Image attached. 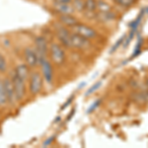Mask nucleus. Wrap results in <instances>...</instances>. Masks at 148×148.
Returning a JSON list of instances; mask_svg holds the SVG:
<instances>
[{
    "label": "nucleus",
    "instance_id": "f257e3e1",
    "mask_svg": "<svg viewBox=\"0 0 148 148\" xmlns=\"http://www.w3.org/2000/svg\"><path fill=\"white\" fill-rule=\"evenodd\" d=\"M49 59L51 63L56 65H61L65 61V52L62 47L57 42H51L49 46Z\"/></svg>",
    "mask_w": 148,
    "mask_h": 148
},
{
    "label": "nucleus",
    "instance_id": "f03ea898",
    "mask_svg": "<svg viewBox=\"0 0 148 148\" xmlns=\"http://www.w3.org/2000/svg\"><path fill=\"white\" fill-rule=\"evenodd\" d=\"M44 85V78L42 73L39 71H33L31 72L30 78H29V91L33 96L39 95Z\"/></svg>",
    "mask_w": 148,
    "mask_h": 148
},
{
    "label": "nucleus",
    "instance_id": "7ed1b4c3",
    "mask_svg": "<svg viewBox=\"0 0 148 148\" xmlns=\"http://www.w3.org/2000/svg\"><path fill=\"white\" fill-rule=\"evenodd\" d=\"M35 49L37 51L38 57H39V65L40 62L47 58L49 53V44L47 40L42 36H38L35 39Z\"/></svg>",
    "mask_w": 148,
    "mask_h": 148
},
{
    "label": "nucleus",
    "instance_id": "20e7f679",
    "mask_svg": "<svg viewBox=\"0 0 148 148\" xmlns=\"http://www.w3.org/2000/svg\"><path fill=\"white\" fill-rule=\"evenodd\" d=\"M70 29H71V32L74 33V34L79 35L82 38H85L87 40H92L97 37V32L94 29L90 27V26L85 25V24H82L80 22Z\"/></svg>",
    "mask_w": 148,
    "mask_h": 148
},
{
    "label": "nucleus",
    "instance_id": "39448f33",
    "mask_svg": "<svg viewBox=\"0 0 148 148\" xmlns=\"http://www.w3.org/2000/svg\"><path fill=\"white\" fill-rule=\"evenodd\" d=\"M10 78L12 83H13L14 90H15L16 97H17V101H21L26 95V82L19 77L15 71H13L11 73Z\"/></svg>",
    "mask_w": 148,
    "mask_h": 148
},
{
    "label": "nucleus",
    "instance_id": "423d86ee",
    "mask_svg": "<svg viewBox=\"0 0 148 148\" xmlns=\"http://www.w3.org/2000/svg\"><path fill=\"white\" fill-rule=\"evenodd\" d=\"M24 58L25 63L31 69H35L39 65V57H38L37 51L32 47H27L24 49Z\"/></svg>",
    "mask_w": 148,
    "mask_h": 148
},
{
    "label": "nucleus",
    "instance_id": "0eeeda50",
    "mask_svg": "<svg viewBox=\"0 0 148 148\" xmlns=\"http://www.w3.org/2000/svg\"><path fill=\"white\" fill-rule=\"evenodd\" d=\"M90 40L82 38L79 35H76L71 32L70 36V46L69 49H87L90 47Z\"/></svg>",
    "mask_w": 148,
    "mask_h": 148
},
{
    "label": "nucleus",
    "instance_id": "6e6552de",
    "mask_svg": "<svg viewBox=\"0 0 148 148\" xmlns=\"http://www.w3.org/2000/svg\"><path fill=\"white\" fill-rule=\"evenodd\" d=\"M3 86H4V90H5L7 100H8V104H11V105L15 104L16 101H17V97H16L14 86H13V83H12L10 77L4 78Z\"/></svg>",
    "mask_w": 148,
    "mask_h": 148
},
{
    "label": "nucleus",
    "instance_id": "1a4fd4ad",
    "mask_svg": "<svg viewBox=\"0 0 148 148\" xmlns=\"http://www.w3.org/2000/svg\"><path fill=\"white\" fill-rule=\"evenodd\" d=\"M40 65L42 66V75L44 80L46 81L47 84H51L52 79H53L51 61L47 58V59H45L42 62H40Z\"/></svg>",
    "mask_w": 148,
    "mask_h": 148
},
{
    "label": "nucleus",
    "instance_id": "9d476101",
    "mask_svg": "<svg viewBox=\"0 0 148 148\" xmlns=\"http://www.w3.org/2000/svg\"><path fill=\"white\" fill-rule=\"evenodd\" d=\"M52 8L53 10L58 13L59 15H66V14H73L74 10L72 3L68 2V3H63V2H53L52 3Z\"/></svg>",
    "mask_w": 148,
    "mask_h": 148
},
{
    "label": "nucleus",
    "instance_id": "9b49d317",
    "mask_svg": "<svg viewBox=\"0 0 148 148\" xmlns=\"http://www.w3.org/2000/svg\"><path fill=\"white\" fill-rule=\"evenodd\" d=\"M70 36L71 31L66 30L65 28H58L56 30L57 39H58L61 45H63V47H68V49L69 46H70Z\"/></svg>",
    "mask_w": 148,
    "mask_h": 148
},
{
    "label": "nucleus",
    "instance_id": "f8f14e48",
    "mask_svg": "<svg viewBox=\"0 0 148 148\" xmlns=\"http://www.w3.org/2000/svg\"><path fill=\"white\" fill-rule=\"evenodd\" d=\"M14 71H15L16 74H17L21 79H23L25 81V82L29 81V78H30V75H31V68L29 67L26 63L18 64L15 67V69H14Z\"/></svg>",
    "mask_w": 148,
    "mask_h": 148
},
{
    "label": "nucleus",
    "instance_id": "ddd939ff",
    "mask_svg": "<svg viewBox=\"0 0 148 148\" xmlns=\"http://www.w3.org/2000/svg\"><path fill=\"white\" fill-rule=\"evenodd\" d=\"M97 0H85V7L84 11L85 15L89 18L96 17L97 13Z\"/></svg>",
    "mask_w": 148,
    "mask_h": 148
},
{
    "label": "nucleus",
    "instance_id": "4468645a",
    "mask_svg": "<svg viewBox=\"0 0 148 148\" xmlns=\"http://www.w3.org/2000/svg\"><path fill=\"white\" fill-rule=\"evenodd\" d=\"M59 22L66 27L72 28L76 24L79 23V20L73 16V14H66V15H59Z\"/></svg>",
    "mask_w": 148,
    "mask_h": 148
},
{
    "label": "nucleus",
    "instance_id": "2eb2a0df",
    "mask_svg": "<svg viewBox=\"0 0 148 148\" xmlns=\"http://www.w3.org/2000/svg\"><path fill=\"white\" fill-rule=\"evenodd\" d=\"M96 17L99 19L100 21L104 23H107V22H111V21L114 20L116 18V15L112 11H108V12H99L97 13Z\"/></svg>",
    "mask_w": 148,
    "mask_h": 148
},
{
    "label": "nucleus",
    "instance_id": "dca6fc26",
    "mask_svg": "<svg viewBox=\"0 0 148 148\" xmlns=\"http://www.w3.org/2000/svg\"><path fill=\"white\" fill-rule=\"evenodd\" d=\"M7 104H8V100L5 94V90H4L3 80L0 79V107H4Z\"/></svg>",
    "mask_w": 148,
    "mask_h": 148
},
{
    "label": "nucleus",
    "instance_id": "f3484780",
    "mask_svg": "<svg viewBox=\"0 0 148 148\" xmlns=\"http://www.w3.org/2000/svg\"><path fill=\"white\" fill-rule=\"evenodd\" d=\"M97 10L99 12L111 11V6L104 0H97Z\"/></svg>",
    "mask_w": 148,
    "mask_h": 148
},
{
    "label": "nucleus",
    "instance_id": "a211bd4d",
    "mask_svg": "<svg viewBox=\"0 0 148 148\" xmlns=\"http://www.w3.org/2000/svg\"><path fill=\"white\" fill-rule=\"evenodd\" d=\"M74 10L77 12H83L85 7V0H72L71 1Z\"/></svg>",
    "mask_w": 148,
    "mask_h": 148
},
{
    "label": "nucleus",
    "instance_id": "6ab92c4d",
    "mask_svg": "<svg viewBox=\"0 0 148 148\" xmlns=\"http://www.w3.org/2000/svg\"><path fill=\"white\" fill-rule=\"evenodd\" d=\"M116 5L123 7V8H130L134 4L133 0H113Z\"/></svg>",
    "mask_w": 148,
    "mask_h": 148
},
{
    "label": "nucleus",
    "instance_id": "aec40b11",
    "mask_svg": "<svg viewBox=\"0 0 148 148\" xmlns=\"http://www.w3.org/2000/svg\"><path fill=\"white\" fill-rule=\"evenodd\" d=\"M7 69H8V64H7L6 57L0 53V73H5Z\"/></svg>",
    "mask_w": 148,
    "mask_h": 148
},
{
    "label": "nucleus",
    "instance_id": "412c9836",
    "mask_svg": "<svg viewBox=\"0 0 148 148\" xmlns=\"http://www.w3.org/2000/svg\"><path fill=\"white\" fill-rule=\"evenodd\" d=\"M100 86H101V82L97 83L96 85H94V86H93V87L91 88V89H90L89 91L87 92V94H86V95H90V94H92V93H93V91H96V90L98 89V88L100 87Z\"/></svg>",
    "mask_w": 148,
    "mask_h": 148
},
{
    "label": "nucleus",
    "instance_id": "4be33fe9",
    "mask_svg": "<svg viewBox=\"0 0 148 148\" xmlns=\"http://www.w3.org/2000/svg\"><path fill=\"white\" fill-rule=\"evenodd\" d=\"M123 38H121V39L120 40V42H118V44H116V45H119V46H120V44H121V42H123ZM116 47H118V46L114 47H113V49H112V51H112V52H113V51H114V49H116Z\"/></svg>",
    "mask_w": 148,
    "mask_h": 148
},
{
    "label": "nucleus",
    "instance_id": "5701e85b",
    "mask_svg": "<svg viewBox=\"0 0 148 148\" xmlns=\"http://www.w3.org/2000/svg\"><path fill=\"white\" fill-rule=\"evenodd\" d=\"M72 0H53V2H63V3H68L71 2Z\"/></svg>",
    "mask_w": 148,
    "mask_h": 148
},
{
    "label": "nucleus",
    "instance_id": "b1692460",
    "mask_svg": "<svg viewBox=\"0 0 148 148\" xmlns=\"http://www.w3.org/2000/svg\"><path fill=\"white\" fill-rule=\"evenodd\" d=\"M133 1H135V0H133Z\"/></svg>",
    "mask_w": 148,
    "mask_h": 148
}]
</instances>
